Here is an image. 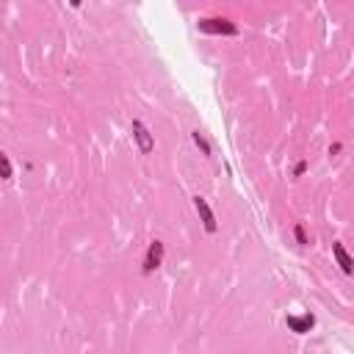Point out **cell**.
Wrapping results in <instances>:
<instances>
[{
    "label": "cell",
    "mask_w": 354,
    "mask_h": 354,
    "mask_svg": "<svg viewBox=\"0 0 354 354\" xmlns=\"http://www.w3.org/2000/svg\"><path fill=\"white\" fill-rule=\"evenodd\" d=\"M200 31H205V33H224V36H235L238 28L230 19H224V17H205V19H200Z\"/></svg>",
    "instance_id": "6da1fadb"
},
{
    "label": "cell",
    "mask_w": 354,
    "mask_h": 354,
    "mask_svg": "<svg viewBox=\"0 0 354 354\" xmlns=\"http://www.w3.org/2000/svg\"><path fill=\"white\" fill-rule=\"evenodd\" d=\"M161 263H163V244L152 241L147 249V257H144V274H152L155 269H161Z\"/></svg>",
    "instance_id": "7a4b0ae2"
},
{
    "label": "cell",
    "mask_w": 354,
    "mask_h": 354,
    "mask_svg": "<svg viewBox=\"0 0 354 354\" xmlns=\"http://www.w3.org/2000/svg\"><path fill=\"white\" fill-rule=\"evenodd\" d=\"M194 208H196V213H200V219L205 224L208 233H216V216H213V210H210L205 196H194Z\"/></svg>",
    "instance_id": "3957f363"
},
{
    "label": "cell",
    "mask_w": 354,
    "mask_h": 354,
    "mask_svg": "<svg viewBox=\"0 0 354 354\" xmlns=\"http://www.w3.org/2000/svg\"><path fill=\"white\" fill-rule=\"evenodd\" d=\"M332 257H335V263L340 266V271H343V274H354V257L346 252V247L340 241L332 244Z\"/></svg>",
    "instance_id": "277c9868"
},
{
    "label": "cell",
    "mask_w": 354,
    "mask_h": 354,
    "mask_svg": "<svg viewBox=\"0 0 354 354\" xmlns=\"http://www.w3.org/2000/svg\"><path fill=\"white\" fill-rule=\"evenodd\" d=\"M133 136H136V141H139V149L141 152H152V147H155V141H152V136H149V130H147V125L144 122H133Z\"/></svg>",
    "instance_id": "5b68a950"
},
{
    "label": "cell",
    "mask_w": 354,
    "mask_h": 354,
    "mask_svg": "<svg viewBox=\"0 0 354 354\" xmlns=\"http://www.w3.org/2000/svg\"><path fill=\"white\" fill-rule=\"evenodd\" d=\"M288 326L294 332H299V335H304V332H310L313 326H316V318H313L310 313L307 316H288Z\"/></svg>",
    "instance_id": "8992f818"
},
{
    "label": "cell",
    "mask_w": 354,
    "mask_h": 354,
    "mask_svg": "<svg viewBox=\"0 0 354 354\" xmlns=\"http://www.w3.org/2000/svg\"><path fill=\"white\" fill-rule=\"evenodd\" d=\"M294 235H296V244H299V247H307V244H310L307 230H304V224H302V222L294 224Z\"/></svg>",
    "instance_id": "52a82bcc"
},
{
    "label": "cell",
    "mask_w": 354,
    "mask_h": 354,
    "mask_svg": "<svg viewBox=\"0 0 354 354\" xmlns=\"http://www.w3.org/2000/svg\"><path fill=\"white\" fill-rule=\"evenodd\" d=\"M191 139H194V144L200 147V152H202V155H210V144L205 141V136H202L200 130H194V133H191Z\"/></svg>",
    "instance_id": "ba28073f"
},
{
    "label": "cell",
    "mask_w": 354,
    "mask_h": 354,
    "mask_svg": "<svg viewBox=\"0 0 354 354\" xmlns=\"http://www.w3.org/2000/svg\"><path fill=\"white\" fill-rule=\"evenodd\" d=\"M0 172H3V180H11V161H9V155H0Z\"/></svg>",
    "instance_id": "9c48e42d"
},
{
    "label": "cell",
    "mask_w": 354,
    "mask_h": 354,
    "mask_svg": "<svg viewBox=\"0 0 354 354\" xmlns=\"http://www.w3.org/2000/svg\"><path fill=\"white\" fill-rule=\"evenodd\" d=\"M304 172H307V161H299L296 166H294V174H296V177H302Z\"/></svg>",
    "instance_id": "30bf717a"
}]
</instances>
